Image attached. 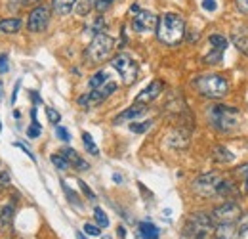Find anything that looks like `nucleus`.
<instances>
[{"mask_svg":"<svg viewBox=\"0 0 248 239\" xmlns=\"http://www.w3.org/2000/svg\"><path fill=\"white\" fill-rule=\"evenodd\" d=\"M186 36V19L176 12H166L158 17L156 38L164 46H178Z\"/></svg>","mask_w":248,"mask_h":239,"instance_id":"1","label":"nucleus"},{"mask_svg":"<svg viewBox=\"0 0 248 239\" xmlns=\"http://www.w3.org/2000/svg\"><path fill=\"white\" fill-rule=\"evenodd\" d=\"M208 122L217 132H231L233 128L239 126L241 120V111L233 105H223V103H214L206 111Z\"/></svg>","mask_w":248,"mask_h":239,"instance_id":"2","label":"nucleus"},{"mask_svg":"<svg viewBox=\"0 0 248 239\" xmlns=\"http://www.w3.org/2000/svg\"><path fill=\"white\" fill-rule=\"evenodd\" d=\"M195 90L208 100H221L229 94V83L225 77L217 75V73H206V75H199L193 81Z\"/></svg>","mask_w":248,"mask_h":239,"instance_id":"3","label":"nucleus"},{"mask_svg":"<svg viewBox=\"0 0 248 239\" xmlns=\"http://www.w3.org/2000/svg\"><path fill=\"white\" fill-rule=\"evenodd\" d=\"M216 230V222L206 212H193L184 226L186 239H208Z\"/></svg>","mask_w":248,"mask_h":239,"instance_id":"4","label":"nucleus"},{"mask_svg":"<svg viewBox=\"0 0 248 239\" xmlns=\"http://www.w3.org/2000/svg\"><path fill=\"white\" fill-rule=\"evenodd\" d=\"M115 50V38H111L109 34H95L92 38V42L88 44V48L84 50V60L88 61L90 65H97V63H103L111 58Z\"/></svg>","mask_w":248,"mask_h":239,"instance_id":"5","label":"nucleus"},{"mask_svg":"<svg viewBox=\"0 0 248 239\" xmlns=\"http://www.w3.org/2000/svg\"><path fill=\"white\" fill-rule=\"evenodd\" d=\"M111 65H113V69L115 71H119V75L123 77V83L126 86H130V85H134L136 83V79H138V63L134 61L132 56H128V54H117L113 60H111Z\"/></svg>","mask_w":248,"mask_h":239,"instance_id":"6","label":"nucleus"},{"mask_svg":"<svg viewBox=\"0 0 248 239\" xmlns=\"http://www.w3.org/2000/svg\"><path fill=\"white\" fill-rule=\"evenodd\" d=\"M115 90H117V83L109 81V83H107V85H103L101 88H93L92 92H86V94H84V96H80L77 102H78V105H80V107L90 109V107L99 105L103 100H107Z\"/></svg>","mask_w":248,"mask_h":239,"instance_id":"7","label":"nucleus"},{"mask_svg":"<svg viewBox=\"0 0 248 239\" xmlns=\"http://www.w3.org/2000/svg\"><path fill=\"white\" fill-rule=\"evenodd\" d=\"M243 214L241 210V205L235 203V201H225L223 205H217L216 209L212 210V218L217 224H233L235 220H239Z\"/></svg>","mask_w":248,"mask_h":239,"instance_id":"8","label":"nucleus"},{"mask_svg":"<svg viewBox=\"0 0 248 239\" xmlns=\"http://www.w3.org/2000/svg\"><path fill=\"white\" fill-rule=\"evenodd\" d=\"M219 174L217 172H206L201 174L199 178L193 180V191L199 193L201 197H212L216 195V188L219 184Z\"/></svg>","mask_w":248,"mask_h":239,"instance_id":"9","label":"nucleus"},{"mask_svg":"<svg viewBox=\"0 0 248 239\" xmlns=\"http://www.w3.org/2000/svg\"><path fill=\"white\" fill-rule=\"evenodd\" d=\"M50 23V8L38 4L36 8H32L29 17H27V29L31 33H44L48 29Z\"/></svg>","mask_w":248,"mask_h":239,"instance_id":"10","label":"nucleus"},{"mask_svg":"<svg viewBox=\"0 0 248 239\" xmlns=\"http://www.w3.org/2000/svg\"><path fill=\"white\" fill-rule=\"evenodd\" d=\"M156 25H158V17H156L153 12H147V10H140L132 17V27H134V31H138V33L156 31Z\"/></svg>","mask_w":248,"mask_h":239,"instance_id":"11","label":"nucleus"},{"mask_svg":"<svg viewBox=\"0 0 248 239\" xmlns=\"http://www.w3.org/2000/svg\"><path fill=\"white\" fill-rule=\"evenodd\" d=\"M164 90V83L162 81H153V83H149V86H145V88L141 90L138 96H136V103H151L153 100H156L158 96H160V92Z\"/></svg>","mask_w":248,"mask_h":239,"instance_id":"12","label":"nucleus"},{"mask_svg":"<svg viewBox=\"0 0 248 239\" xmlns=\"http://www.w3.org/2000/svg\"><path fill=\"white\" fill-rule=\"evenodd\" d=\"M145 111H147V105L145 103H134L132 107H128V109H124L123 113H119L113 122L115 124H123L126 120H134L138 119V117H141V115H145Z\"/></svg>","mask_w":248,"mask_h":239,"instance_id":"13","label":"nucleus"},{"mask_svg":"<svg viewBox=\"0 0 248 239\" xmlns=\"http://www.w3.org/2000/svg\"><path fill=\"white\" fill-rule=\"evenodd\" d=\"M60 153H62L63 157L69 161V165H71L73 169H77V171H82V172L90 169V165H88V163H86V161H84V159H82V157H80L77 151L73 150V148H63Z\"/></svg>","mask_w":248,"mask_h":239,"instance_id":"14","label":"nucleus"},{"mask_svg":"<svg viewBox=\"0 0 248 239\" xmlns=\"http://www.w3.org/2000/svg\"><path fill=\"white\" fill-rule=\"evenodd\" d=\"M231 42H233V46H235L241 54L248 56V27H237V29L233 31Z\"/></svg>","mask_w":248,"mask_h":239,"instance_id":"15","label":"nucleus"},{"mask_svg":"<svg viewBox=\"0 0 248 239\" xmlns=\"http://www.w3.org/2000/svg\"><path fill=\"white\" fill-rule=\"evenodd\" d=\"M214 238L216 239H239V228H235L233 224H217L214 230Z\"/></svg>","mask_w":248,"mask_h":239,"instance_id":"16","label":"nucleus"},{"mask_svg":"<svg viewBox=\"0 0 248 239\" xmlns=\"http://www.w3.org/2000/svg\"><path fill=\"white\" fill-rule=\"evenodd\" d=\"M23 27V21L17 19V17H6V19H0V33L2 34H16L19 33Z\"/></svg>","mask_w":248,"mask_h":239,"instance_id":"17","label":"nucleus"},{"mask_svg":"<svg viewBox=\"0 0 248 239\" xmlns=\"http://www.w3.org/2000/svg\"><path fill=\"white\" fill-rule=\"evenodd\" d=\"M77 6V0H52V12L56 16H69Z\"/></svg>","mask_w":248,"mask_h":239,"instance_id":"18","label":"nucleus"},{"mask_svg":"<svg viewBox=\"0 0 248 239\" xmlns=\"http://www.w3.org/2000/svg\"><path fill=\"white\" fill-rule=\"evenodd\" d=\"M237 191H239V189H237V186H235L231 180H219V184H217V188H216V195L225 197V199L235 197Z\"/></svg>","mask_w":248,"mask_h":239,"instance_id":"19","label":"nucleus"},{"mask_svg":"<svg viewBox=\"0 0 248 239\" xmlns=\"http://www.w3.org/2000/svg\"><path fill=\"white\" fill-rule=\"evenodd\" d=\"M109 83V71H105V69H99L97 73H93L92 79H90V88H101L103 85H107Z\"/></svg>","mask_w":248,"mask_h":239,"instance_id":"20","label":"nucleus"},{"mask_svg":"<svg viewBox=\"0 0 248 239\" xmlns=\"http://www.w3.org/2000/svg\"><path fill=\"white\" fill-rule=\"evenodd\" d=\"M140 234L143 239H158V228L151 222H141L140 224Z\"/></svg>","mask_w":248,"mask_h":239,"instance_id":"21","label":"nucleus"},{"mask_svg":"<svg viewBox=\"0 0 248 239\" xmlns=\"http://www.w3.org/2000/svg\"><path fill=\"white\" fill-rule=\"evenodd\" d=\"M212 157H214V161H217V163H231L235 159V155L227 150V148H223V146H217Z\"/></svg>","mask_w":248,"mask_h":239,"instance_id":"22","label":"nucleus"},{"mask_svg":"<svg viewBox=\"0 0 248 239\" xmlns=\"http://www.w3.org/2000/svg\"><path fill=\"white\" fill-rule=\"evenodd\" d=\"M208 42H210V46H212V50H219V52H225V48H227V38L223 36V34H210V38H208Z\"/></svg>","mask_w":248,"mask_h":239,"instance_id":"23","label":"nucleus"},{"mask_svg":"<svg viewBox=\"0 0 248 239\" xmlns=\"http://www.w3.org/2000/svg\"><path fill=\"white\" fill-rule=\"evenodd\" d=\"M12 218H14V205L10 203V205H4L2 209H0V224L2 226H10L12 224Z\"/></svg>","mask_w":248,"mask_h":239,"instance_id":"24","label":"nucleus"},{"mask_svg":"<svg viewBox=\"0 0 248 239\" xmlns=\"http://www.w3.org/2000/svg\"><path fill=\"white\" fill-rule=\"evenodd\" d=\"M153 126V120H143V122H132L130 124V130L134 132V134H145L149 128Z\"/></svg>","mask_w":248,"mask_h":239,"instance_id":"25","label":"nucleus"},{"mask_svg":"<svg viewBox=\"0 0 248 239\" xmlns=\"http://www.w3.org/2000/svg\"><path fill=\"white\" fill-rule=\"evenodd\" d=\"M82 142H84V148H86V151H88L90 155H99V150H97L93 138L88 132H82Z\"/></svg>","mask_w":248,"mask_h":239,"instance_id":"26","label":"nucleus"},{"mask_svg":"<svg viewBox=\"0 0 248 239\" xmlns=\"http://www.w3.org/2000/svg\"><path fill=\"white\" fill-rule=\"evenodd\" d=\"M50 161H52V165H54L58 171H69V169H71L69 161L63 157L62 153H60V155H52V157H50Z\"/></svg>","mask_w":248,"mask_h":239,"instance_id":"27","label":"nucleus"},{"mask_svg":"<svg viewBox=\"0 0 248 239\" xmlns=\"http://www.w3.org/2000/svg\"><path fill=\"white\" fill-rule=\"evenodd\" d=\"M93 218H95V222H97L99 228H107V226H109V218H107V214H105L103 209L95 207V209H93Z\"/></svg>","mask_w":248,"mask_h":239,"instance_id":"28","label":"nucleus"},{"mask_svg":"<svg viewBox=\"0 0 248 239\" xmlns=\"http://www.w3.org/2000/svg\"><path fill=\"white\" fill-rule=\"evenodd\" d=\"M221 58H223V52H219V50H212L208 56H204V58H202V61H204V63H208V65H216V63L221 61Z\"/></svg>","mask_w":248,"mask_h":239,"instance_id":"29","label":"nucleus"},{"mask_svg":"<svg viewBox=\"0 0 248 239\" xmlns=\"http://www.w3.org/2000/svg\"><path fill=\"white\" fill-rule=\"evenodd\" d=\"M62 188H63V191H65V195L69 197V203H73V205H77V207H80V201H78V197H77V193L65 184V182H62Z\"/></svg>","mask_w":248,"mask_h":239,"instance_id":"30","label":"nucleus"},{"mask_svg":"<svg viewBox=\"0 0 248 239\" xmlns=\"http://www.w3.org/2000/svg\"><path fill=\"white\" fill-rule=\"evenodd\" d=\"M237 228H239V236H241V238H247L248 236V212L239 218V226H237Z\"/></svg>","mask_w":248,"mask_h":239,"instance_id":"31","label":"nucleus"},{"mask_svg":"<svg viewBox=\"0 0 248 239\" xmlns=\"http://www.w3.org/2000/svg\"><path fill=\"white\" fill-rule=\"evenodd\" d=\"M113 2H115V0H93V10L101 14V12H105L107 8H111Z\"/></svg>","mask_w":248,"mask_h":239,"instance_id":"32","label":"nucleus"},{"mask_svg":"<svg viewBox=\"0 0 248 239\" xmlns=\"http://www.w3.org/2000/svg\"><path fill=\"white\" fill-rule=\"evenodd\" d=\"M40 134H42V126H40L38 122H32L31 126L27 128V136H29L31 140H36Z\"/></svg>","mask_w":248,"mask_h":239,"instance_id":"33","label":"nucleus"},{"mask_svg":"<svg viewBox=\"0 0 248 239\" xmlns=\"http://www.w3.org/2000/svg\"><path fill=\"white\" fill-rule=\"evenodd\" d=\"M84 234L97 238V236H101V230H99V226H97V224H84Z\"/></svg>","mask_w":248,"mask_h":239,"instance_id":"34","label":"nucleus"},{"mask_svg":"<svg viewBox=\"0 0 248 239\" xmlns=\"http://www.w3.org/2000/svg\"><path fill=\"white\" fill-rule=\"evenodd\" d=\"M78 186H80V189H82V193H84V195H86V197H88L90 201H95V193H93L92 189L88 188V184H86V182H82V180H78Z\"/></svg>","mask_w":248,"mask_h":239,"instance_id":"35","label":"nucleus"},{"mask_svg":"<svg viewBox=\"0 0 248 239\" xmlns=\"http://www.w3.org/2000/svg\"><path fill=\"white\" fill-rule=\"evenodd\" d=\"M46 115H48V119H50V122H54V124H58L60 120H62V115L54 109V107H48L46 109Z\"/></svg>","mask_w":248,"mask_h":239,"instance_id":"36","label":"nucleus"},{"mask_svg":"<svg viewBox=\"0 0 248 239\" xmlns=\"http://www.w3.org/2000/svg\"><path fill=\"white\" fill-rule=\"evenodd\" d=\"M56 136H58L62 142H69V140H71L69 130H67V128H63V126H58V128H56Z\"/></svg>","mask_w":248,"mask_h":239,"instance_id":"37","label":"nucleus"},{"mask_svg":"<svg viewBox=\"0 0 248 239\" xmlns=\"http://www.w3.org/2000/svg\"><path fill=\"white\" fill-rule=\"evenodd\" d=\"M10 71V63H8V56L6 54H0V73H8Z\"/></svg>","mask_w":248,"mask_h":239,"instance_id":"38","label":"nucleus"},{"mask_svg":"<svg viewBox=\"0 0 248 239\" xmlns=\"http://www.w3.org/2000/svg\"><path fill=\"white\" fill-rule=\"evenodd\" d=\"M235 4H237V8H239L241 14L248 16V0H235Z\"/></svg>","mask_w":248,"mask_h":239,"instance_id":"39","label":"nucleus"},{"mask_svg":"<svg viewBox=\"0 0 248 239\" xmlns=\"http://www.w3.org/2000/svg\"><path fill=\"white\" fill-rule=\"evenodd\" d=\"M202 8L208 10V12H214V10L217 8L216 0H202Z\"/></svg>","mask_w":248,"mask_h":239,"instance_id":"40","label":"nucleus"},{"mask_svg":"<svg viewBox=\"0 0 248 239\" xmlns=\"http://www.w3.org/2000/svg\"><path fill=\"white\" fill-rule=\"evenodd\" d=\"M14 146H16V148H21V150L25 151V153H27V157H29V159H31V161H36V157H34V155H32L31 153V150H29V148H27V146H25V144H21V142H16V144H14Z\"/></svg>","mask_w":248,"mask_h":239,"instance_id":"41","label":"nucleus"},{"mask_svg":"<svg viewBox=\"0 0 248 239\" xmlns=\"http://www.w3.org/2000/svg\"><path fill=\"white\" fill-rule=\"evenodd\" d=\"M237 176H239V178H248V163L237 169Z\"/></svg>","mask_w":248,"mask_h":239,"instance_id":"42","label":"nucleus"},{"mask_svg":"<svg viewBox=\"0 0 248 239\" xmlns=\"http://www.w3.org/2000/svg\"><path fill=\"white\" fill-rule=\"evenodd\" d=\"M8 184H10V174L2 171L0 172V186H8Z\"/></svg>","mask_w":248,"mask_h":239,"instance_id":"43","label":"nucleus"},{"mask_svg":"<svg viewBox=\"0 0 248 239\" xmlns=\"http://www.w3.org/2000/svg\"><path fill=\"white\" fill-rule=\"evenodd\" d=\"M17 90H19V81L16 83V88H14V94H12V103H16V98H17Z\"/></svg>","mask_w":248,"mask_h":239,"instance_id":"44","label":"nucleus"},{"mask_svg":"<svg viewBox=\"0 0 248 239\" xmlns=\"http://www.w3.org/2000/svg\"><path fill=\"white\" fill-rule=\"evenodd\" d=\"M138 12H140V6H138V4H134V6L130 8V14H138Z\"/></svg>","mask_w":248,"mask_h":239,"instance_id":"45","label":"nucleus"},{"mask_svg":"<svg viewBox=\"0 0 248 239\" xmlns=\"http://www.w3.org/2000/svg\"><path fill=\"white\" fill-rule=\"evenodd\" d=\"M31 96H32V100H34L36 103H40V96H38V92H32Z\"/></svg>","mask_w":248,"mask_h":239,"instance_id":"46","label":"nucleus"},{"mask_svg":"<svg viewBox=\"0 0 248 239\" xmlns=\"http://www.w3.org/2000/svg\"><path fill=\"white\" fill-rule=\"evenodd\" d=\"M113 180H115V182H117V184H121V182H123V176H121V174H117V172H115V174H113Z\"/></svg>","mask_w":248,"mask_h":239,"instance_id":"47","label":"nucleus"},{"mask_svg":"<svg viewBox=\"0 0 248 239\" xmlns=\"http://www.w3.org/2000/svg\"><path fill=\"white\" fill-rule=\"evenodd\" d=\"M42 0H25V4H40Z\"/></svg>","mask_w":248,"mask_h":239,"instance_id":"48","label":"nucleus"},{"mask_svg":"<svg viewBox=\"0 0 248 239\" xmlns=\"http://www.w3.org/2000/svg\"><path fill=\"white\" fill-rule=\"evenodd\" d=\"M77 239H86V238H84V234H82V232H77Z\"/></svg>","mask_w":248,"mask_h":239,"instance_id":"49","label":"nucleus"},{"mask_svg":"<svg viewBox=\"0 0 248 239\" xmlns=\"http://www.w3.org/2000/svg\"><path fill=\"white\" fill-rule=\"evenodd\" d=\"M245 193L248 195V178H245Z\"/></svg>","mask_w":248,"mask_h":239,"instance_id":"50","label":"nucleus"},{"mask_svg":"<svg viewBox=\"0 0 248 239\" xmlns=\"http://www.w3.org/2000/svg\"><path fill=\"white\" fill-rule=\"evenodd\" d=\"M119 236H121V238H124V228H123V226L119 228Z\"/></svg>","mask_w":248,"mask_h":239,"instance_id":"51","label":"nucleus"},{"mask_svg":"<svg viewBox=\"0 0 248 239\" xmlns=\"http://www.w3.org/2000/svg\"><path fill=\"white\" fill-rule=\"evenodd\" d=\"M0 100H2V81H0Z\"/></svg>","mask_w":248,"mask_h":239,"instance_id":"52","label":"nucleus"},{"mask_svg":"<svg viewBox=\"0 0 248 239\" xmlns=\"http://www.w3.org/2000/svg\"><path fill=\"white\" fill-rule=\"evenodd\" d=\"M2 188H4V186H0V193H2Z\"/></svg>","mask_w":248,"mask_h":239,"instance_id":"53","label":"nucleus"},{"mask_svg":"<svg viewBox=\"0 0 248 239\" xmlns=\"http://www.w3.org/2000/svg\"><path fill=\"white\" fill-rule=\"evenodd\" d=\"M103 239H111V238H103Z\"/></svg>","mask_w":248,"mask_h":239,"instance_id":"54","label":"nucleus"}]
</instances>
